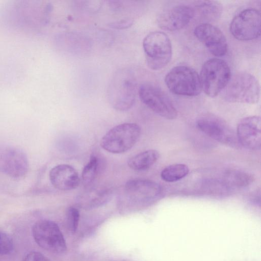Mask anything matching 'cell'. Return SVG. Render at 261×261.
I'll return each mask as SVG.
<instances>
[{
    "instance_id": "3957f363",
    "label": "cell",
    "mask_w": 261,
    "mask_h": 261,
    "mask_svg": "<svg viewBox=\"0 0 261 261\" xmlns=\"http://www.w3.org/2000/svg\"><path fill=\"white\" fill-rule=\"evenodd\" d=\"M223 97L231 102L255 104L260 96V88L252 74L241 72L231 77L224 89Z\"/></svg>"
},
{
    "instance_id": "e0dca14e",
    "label": "cell",
    "mask_w": 261,
    "mask_h": 261,
    "mask_svg": "<svg viewBox=\"0 0 261 261\" xmlns=\"http://www.w3.org/2000/svg\"><path fill=\"white\" fill-rule=\"evenodd\" d=\"M111 197L109 190H94L80 196L77 198V203L84 209L91 210L105 204L110 200Z\"/></svg>"
},
{
    "instance_id": "ba28073f",
    "label": "cell",
    "mask_w": 261,
    "mask_h": 261,
    "mask_svg": "<svg viewBox=\"0 0 261 261\" xmlns=\"http://www.w3.org/2000/svg\"><path fill=\"white\" fill-rule=\"evenodd\" d=\"M32 233L36 243L44 250L54 253H62L66 251L64 236L55 222L39 220L34 225Z\"/></svg>"
},
{
    "instance_id": "277c9868",
    "label": "cell",
    "mask_w": 261,
    "mask_h": 261,
    "mask_svg": "<svg viewBox=\"0 0 261 261\" xmlns=\"http://www.w3.org/2000/svg\"><path fill=\"white\" fill-rule=\"evenodd\" d=\"M201 88L208 96L214 97L225 88L230 77L227 63L219 58H212L202 65L199 76Z\"/></svg>"
},
{
    "instance_id": "5b68a950",
    "label": "cell",
    "mask_w": 261,
    "mask_h": 261,
    "mask_svg": "<svg viewBox=\"0 0 261 261\" xmlns=\"http://www.w3.org/2000/svg\"><path fill=\"white\" fill-rule=\"evenodd\" d=\"M141 135V128L136 123H124L110 129L100 141L101 147L112 153H122L132 148Z\"/></svg>"
},
{
    "instance_id": "484cf974",
    "label": "cell",
    "mask_w": 261,
    "mask_h": 261,
    "mask_svg": "<svg viewBox=\"0 0 261 261\" xmlns=\"http://www.w3.org/2000/svg\"><path fill=\"white\" fill-rule=\"evenodd\" d=\"M133 24V21L131 20H122L117 21H115L109 24V25L113 28L117 29H123L129 28Z\"/></svg>"
},
{
    "instance_id": "8992f818",
    "label": "cell",
    "mask_w": 261,
    "mask_h": 261,
    "mask_svg": "<svg viewBox=\"0 0 261 261\" xmlns=\"http://www.w3.org/2000/svg\"><path fill=\"white\" fill-rule=\"evenodd\" d=\"M143 47L148 66L159 70L166 66L172 57V44L164 32L154 31L149 33L143 41Z\"/></svg>"
},
{
    "instance_id": "2e32d148",
    "label": "cell",
    "mask_w": 261,
    "mask_h": 261,
    "mask_svg": "<svg viewBox=\"0 0 261 261\" xmlns=\"http://www.w3.org/2000/svg\"><path fill=\"white\" fill-rule=\"evenodd\" d=\"M52 185L61 191H69L76 188L80 179L76 170L67 164H60L54 167L49 174Z\"/></svg>"
},
{
    "instance_id": "ffe728a7",
    "label": "cell",
    "mask_w": 261,
    "mask_h": 261,
    "mask_svg": "<svg viewBox=\"0 0 261 261\" xmlns=\"http://www.w3.org/2000/svg\"><path fill=\"white\" fill-rule=\"evenodd\" d=\"M189 168L184 164H174L165 167L161 173L162 179L166 182L177 181L186 177Z\"/></svg>"
},
{
    "instance_id": "9c48e42d",
    "label": "cell",
    "mask_w": 261,
    "mask_h": 261,
    "mask_svg": "<svg viewBox=\"0 0 261 261\" xmlns=\"http://www.w3.org/2000/svg\"><path fill=\"white\" fill-rule=\"evenodd\" d=\"M198 128L213 139L231 147H240L236 133L222 118L212 114H205L196 121Z\"/></svg>"
},
{
    "instance_id": "603a6c76",
    "label": "cell",
    "mask_w": 261,
    "mask_h": 261,
    "mask_svg": "<svg viewBox=\"0 0 261 261\" xmlns=\"http://www.w3.org/2000/svg\"><path fill=\"white\" fill-rule=\"evenodd\" d=\"M80 217V212L77 208L73 206L68 208L66 213V223L68 230L71 233H74L77 229Z\"/></svg>"
},
{
    "instance_id": "4fadbf2b",
    "label": "cell",
    "mask_w": 261,
    "mask_h": 261,
    "mask_svg": "<svg viewBox=\"0 0 261 261\" xmlns=\"http://www.w3.org/2000/svg\"><path fill=\"white\" fill-rule=\"evenodd\" d=\"M194 34L215 56H223L226 53L228 49L227 40L223 32L217 27L203 23L195 28Z\"/></svg>"
},
{
    "instance_id": "30bf717a",
    "label": "cell",
    "mask_w": 261,
    "mask_h": 261,
    "mask_svg": "<svg viewBox=\"0 0 261 261\" xmlns=\"http://www.w3.org/2000/svg\"><path fill=\"white\" fill-rule=\"evenodd\" d=\"M138 94L142 102L156 114L172 120L177 116V112L166 94L156 86L149 83L140 85Z\"/></svg>"
},
{
    "instance_id": "5bb4252c",
    "label": "cell",
    "mask_w": 261,
    "mask_h": 261,
    "mask_svg": "<svg viewBox=\"0 0 261 261\" xmlns=\"http://www.w3.org/2000/svg\"><path fill=\"white\" fill-rule=\"evenodd\" d=\"M239 144L252 150L261 147V119L259 116L245 117L239 123L236 133Z\"/></svg>"
},
{
    "instance_id": "9a60e30c",
    "label": "cell",
    "mask_w": 261,
    "mask_h": 261,
    "mask_svg": "<svg viewBox=\"0 0 261 261\" xmlns=\"http://www.w3.org/2000/svg\"><path fill=\"white\" fill-rule=\"evenodd\" d=\"M194 9L189 6L178 5L161 13L158 19L159 26L168 31L179 30L186 27L194 15Z\"/></svg>"
},
{
    "instance_id": "7a4b0ae2",
    "label": "cell",
    "mask_w": 261,
    "mask_h": 261,
    "mask_svg": "<svg viewBox=\"0 0 261 261\" xmlns=\"http://www.w3.org/2000/svg\"><path fill=\"white\" fill-rule=\"evenodd\" d=\"M123 207L126 211L148 206L162 196V188L157 182L144 179L128 181L123 189Z\"/></svg>"
},
{
    "instance_id": "44dd1931",
    "label": "cell",
    "mask_w": 261,
    "mask_h": 261,
    "mask_svg": "<svg viewBox=\"0 0 261 261\" xmlns=\"http://www.w3.org/2000/svg\"><path fill=\"white\" fill-rule=\"evenodd\" d=\"M224 180L225 184L229 186L241 188L250 185L253 181V177L249 173L232 170L225 173Z\"/></svg>"
},
{
    "instance_id": "6da1fadb",
    "label": "cell",
    "mask_w": 261,
    "mask_h": 261,
    "mask_svg": "<svg viewBox=\"0 0 261 261\" xmlns=\"http://www.w3.org/2000/svg\"><path fill=\"white\" fill-rule=\"evenodd\" d=\"M136 88L134 72L128 68L119 69L109 85L108 95L110 104L118 111L128 110L135 102Z\"/></svg>"
},
{
    "instance_id": "ac0fdd59",
    "label": "cell",
    "mask_w": 261,
    "mask_h": 261,
    "mask_svg": "<svg viewBox=\"0 0 261 261\" xmlns=\"http://www.w3.org/2000/svg\"><path fill=\"white\" fill-rule=\"evenodd\" d=\"M159 152L155 149H149L140 152L127 161L130 168L136 171H144L150 168L158 160Z\"/></svg>"
},
{
    "instance_id": "d6986e66",
    "label": "cell",
    "mask_w": 261,
    "mask_h": 261,
    "mask_svg": "<svg viewBox=\"0 0 261 261\" xmlns=\"http://www.w3.org/2000/svg\"><path fill=\"white\" fill-rule=\"evenodd\" d=\"M198 13L207 21L218 19L222 12L221 4L216 1H200L196 5Z\"/></svg>"
},
{
    "instance_id": "7402d4cb",
    "label": "cell",
    "mask_w": 261,
    "mask_h": 261,
    "mask_svg": "<svg viewBox=\"0 0 261 261\" xmlns=\"http://www.w3.org/2000/svg\"><path fill=\"white\" fill-rule=\"evenodd\" d=\"M98 169V160L95 155H92L82 173V179L85 185H89L94 180L97 174Z\"/></svg>"
},
{
    "instance_id": "52a82bcc",
    "label": "cell",
    "mask_w": 261,
    "mask_h": 261,
    "mask_svg": "<svg viewBox=\"0 0 261 261\" xmlns=\"http://www.w3.org/2000/svg\"><path fill=\"white\" fill-rule=\"evenodd\" d=\"M165 84L173 93L182 96H194L202 90L200 77L193 68L187 66H177L166 74Z\"/></svg>"
},
{
    "instance_id": "7c38bea8",
    "label": "cell",
    "mask_w": 261,
    "mask_h": 261,
    "mask_svg": "<svg viewBox=\"0 0 261 261\" xmlns=\"http://www.w3.org/2000/svg\"><path fill=\"white\" fill-rule=\"evenodd\" d=\"M29 160L21 149L13 146L0 149V172L14 178L24 176L29 170Z\"/></svg>"
},
{
    "instance_id": "d4e9b609",
    "label": "cell",
    "mask_w": 261,
    "mask_h": 261,
    "mask_svg": "<svg viewBox=\"0 0 261 261\" xmlns=\"http://www.w3.org/2000/svg\"><path fill=\"white\" fill-rule=\"evenodd\" d=\"M23 261H49L43 254L39 252L33 251L28 253Z\"/></svg>"
},
{
    "instance_id": "cb8c5ba5",
    "label": "cell",
    "mask_w": 261,
    "mask_h": 261,
    "mask_svg": "<svg viewBox=\"0 0 261 261\" xmlns=\"http://www.w3.org/2000/svg\"><path fill=\"white\" fill-rule=\"evenodd\" d=\"M13 248L12 238L6 233L0 230V254H7Z\"/></svg>"
},
{
    "instance_id": "8fae6325",
    "label": "cell",
    "mask_w": 261,
    "mask_h": 261,
    "mask_svg": "<svg viewBox=\"0 0 261 261\" xmlns=\"http://www.w3.org/2000/svg\"><path fill=\"white\" fill-rule=\"evenodd\" d=\"M230 31L237 39L249 41L260 34V14L254 8L245 9L237 15L230 24Z\"/></svg>"
}]
</instances>
